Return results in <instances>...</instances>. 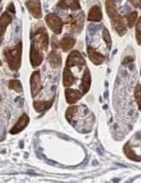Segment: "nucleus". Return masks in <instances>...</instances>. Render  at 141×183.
Wrapping results in <instances>:
<instances>
[{
  "mask_svg": "<svg viewBox=\"0 0 141 183\" xmlns=\"http://www.w3.org/2000/svg\"><path fill=\"white\" fill-rule=\"evenodd\" d=\"M4 55L10 70L13 71H17L21 65L22 43H19L13 48H6L4 51Z\"/></svg>",
  "mask_w": 141,
  "mask_h": 183,
  "instance_id": "obj_1",
  "label": "nucleus"
},
{
  "mask_svg": "<svg viewBox=\"0 0 141 183\" xmlns=\"http://www.w3.org/2000/svg\"><path fill=\"white\" fill-rule=\"evenodd\" d=\"M49 43V36L43 27L39 28L35 33L33 35V42L31 44V47L39 51H47Z\"/></svg>",
  "mask_w": 141,
  "mask_h": 183,
  "instance_id": "obj_2",
  "label": "nucleus"
},
{
  "mask_svg": "<svg viewBox=\"0 0 141 183\" xmlns=\"http://www.w3.org/2000/svg\"><path fill=\"white\" fill-rule=\"evenodd\" d=\"M84 13L81 12L76 16H70L68 19L69 30L75 33H79L82 30L84 25Z\"/></svg>",
  "mask_w": 141,
  "mask_h": 183,
  "instance_id": "obj_3",
  "label": "nucleus"
},
{
  "mask_svg": "<svg viewBox=\"0 0 141 183\" xmlns=\"http://www.w3.org/2000/svg\"><path fill=\"white\" fill-rule=\"evenodd\" d=\"M46 23L48 26L50 28L52 31H54L56 34H60L61 32V29L63 26V23L60 17L56 14H49L45 17Z\"/></svg>",
  "mask_w": 141,
  "mask_h": 183,
  "instance_id": "obj_4",
  "label": "nucleus"
},
{
  "mask_svg": "<svg viewBox=\"0 0 141 183\" xmlns=\"http://www.w3.org/2000/svg\"><path fill=\"white\" fill-rule=\"evenodd\" d=\"M86 62L85 59L83 58V56L79 51H74L69 54V56H68L67 59V66L73 67L77 66V65H85Z\"/></svg>",
  "mask_w": 141,
  "mask_h": 183,
  "instance_id": "obj_5",
  "label": "nucleus"
},
{
  "mask_svg": "<svg viewBox=\"0 0 141 183\" xmlns=\"http://www.w3.org/2000/svg\"><path fill=\"white\" fill-rule=\"evenodd\" d=\"M30 88H31V95L35 97L40 92L42 86H41L40 72L38 71L33 72L30 78Z\"/></svg>",
  "mask_w": 141,
  "mask_h": 183,
  "instance_id": "obj_6",
  "label": "nucleus"
},
{
  "mask_svg": "<svg viewBox=\"0 0 141 183\" xmlns=\"http://www.w3.org/2000/svg\"><path fill=\"white\" fill-rule=\"evenodd\" d=\"M111 24L113 29L115 30L120 36H123L126 33V26L123 18L120 15H117L114 17L111 18Z\"/></svg>",
  "mask_w": 141,
  "mask_h": 183,
  "instance_id": "obj_7",
  "label": "nucleus"
},
{
  "mask_svg": "<svg viewBox=\"0 0 141 183\" xmlns=\"http://www.w3.org/2000/svg\"><path fill=\"white\" fill-rule=\"evenodd\" d=\"M26 7L29 10L31 15L35 18H40L42 17V10H41L40 3L36 0H29L25 3Z\"/></svg>",
  "mask_w": 141,
  "mask_h": 183,
  "instance_id": "obj_8",
  "label": "nucleus"
},
{
  "mask_svg": "<svg viewBox=\"0 0 141 183\" xmlns=\"http://www.w3.org/2000/svg\"><path fill=\"white\" fill-rule=\"evenodd\" d=\"M29 122H30V118L28 117L27 115L24 114V115H23L19 119H18L17 122L15 125H14V127L10 129V134L15 135V134H17V133L21 132L23 129H24V128H25L26 126L28 125Z\"/></svg>",
  "mask_w": 141,
  "mask_h": 183,
  "instance_id": "obj_9",
  "label": "nucleus"
},
{
  "mask_svg": "<svg viewBox=\"0 0 141 183\" xmlns=\"http://www.w3.org/2000/svg\"><path fill=\"white\" fill-rule=\"evenodd\" d=\"M11 20H12V17L7 11L4 12L0 17V44L3 40V36H4L5 29L10 25Z\"/></svg>",
  "mask_w": 141,
  "mask_h": 183,
  "instance_id": "obj_10",
  "label": "nucleus"
},
{
  "mask_svg": "<svg viewBox=\"0 0 141 183\" xmlns=\"http://www.w3.org/2000/svg\"><path fill=\"white\" fill-rule=\"evenodd\" d=\"M87 54H88L89 59L96 65L101 64L103 62L105 61V56L101 55V53L97 52L95 49H93L90 46L87 47Z\"/></svg>",
  "mask_w": 141,
  "mask_h": 183,
  "instance_id": "obj_11",
  "label": "nucleus"
},
{
  "mask_svg": "<svg viewBox=\"0 0 141 183\" xmlns=\"http://www.w3.org/2000/svg\"><path fill=\"white\" fill-rule=\"evenodd\" d=\"M43 60V52L37 51V50L34 49L33 47H31V50H30V62H31L32 66H39L42 63Z\"/></svg>",
  "mask_w": 141,
  "mask_h": 183,
  "instance_id": "obj_12",
  "label": "nucleus"
},
{
  "mask_svg": "<svg viewBox=\"0 0 141 183\" xmlns=\"http://www.w3.org/2000/svg\"><path fill=\"white\" fill-rule=\"evenodd\" d=\"M58 7L61 9H71V10H79L81 6L79 4V0H60L58 3Z\"/></svg>",
  "mask_w": 141,
  "mask_h": 183,
  "instance_id": "obj_13",
  "label": "nucleus"
},
{
  "mask_svg": "<svg viewBox=\"0 0 141 183\" xmlns=\"http://www.w3.org/2000/svg\"><path fill=\"white\" fill-rule=\"evenodd\" d=\"M102 19V12L100 6L95 5L93 6L88 12L87 20L91 22H100Z\"/></svg>",
  "mask_w": 141,
  "mask_h": 183,
  "instance_id": "obj_14",
  "label": "nucleus"
},
{
  "mask_svg": "<svg viewBox=\"0 0 141 183\" xmlns=\"http://www.w3.org/2000/svg\"><path fill=\"white\" fill-rule=\"evenodd\" d=\"M65 95L67 102H69V104L76 103L82 97V93L78 91V90H66Z\"/></svg>",
  "mask_w": 141,
  "mask_h": 183,
  "instance_id": "obj_15",
  "label": "nucleus"
},
{
  "mask_svg": "<svg viewBox=\"0 0 141 183\" xmlns=\"http://www.w3.org/2000/svg\"><path fill=\"white\" fill-rule=\"evenodd\" d=\"M48 60L50 62L51 67L54 68V69H56V68L60 67L61 64V55L56 51H51L50 56L48 57Z\"/></svg>",
  "mask_w": 141,
  "mask_h": 183,
  "instance_id": "obj_16",
  "label": "nucleus"
},
{
  "mask_svg": "<svg viewBox=\"0 0 141 183\" xmlns=\"http://www.w3.org/2000/svg\"><path fill=\"white\" fill-rule=\"evenodd\" d=\"M91 85V76L90 72L88 71V69H87L85 71V73L82 77V81H81V89L82 90V94H86L88 91L89 88Z\"/></svg>",
  "mask_w": 141,
  "mask_h": 183,
  "instance_id": "obj_17",
  "label": "nucleus"
},
{
  "mask_svg": "<svg viewBox=\"0 0 141 183\" xmlns=\"http://www.w3.org/2000/svg\"><path fill=\"white\" fill-rule=\"evenodd\" d=\"M106 9L107 15L110 18H113L117 15H119L117 8H116L115 3H114L113 0H106Z\"/></svg>",
  "mask_w": 141,
  "mask_h": 183,
  "instance_id": "obj_18",
  "label": "nucleus"
},
{
  "mask_svg": "<svg viewBox=\"0 0 141 183\" xmlns=\"http://www.w3.org/2000/svg\"><path fill=\"white\" fill-rule=\"evenodd\" d=\"M76 44V40L72 37H64L61 42H59V46L63 50V51H69L71 50Z\"/></svg>",
  "mask_w": 141,
  "mask_h": 183,
  "instance_id": "obj_19",
  "label": "nucleus"
},
{
  "mask_svg": "<svg viewBox=\"0 0 141 183\" xmlns=\"http://www.w3.org/2000/svg\"><path fill=\"white\" fill-rule=\"evenodd\" d=\"M75 81V77L69 68H65L63 72V84L65 87L71 86Z\"/></svg>",
  "mask_w": 141,
  "mask_h": 183,
  "instance_id": "obj_20",
  "label": "nucleus"
},
{
  "mask_svg": "<svg viewBox=\"0 0 141 183\" xmlns=\"http://www.w3.org/2000/svg\"><path fill=\"white\" fill-rule=\"evenodd\" d=\"M124 153H125V154L126 155V157L129 158L132 161H135V162L140 161V157H139L136 154V153L132 150V148L129 145V143L126 144V146L124 147Z\"/></svg>",
  "mask_w": 141,
  "mask_h": 183,
  "instance_id": "obj_21",
  "label": "nucleus"
},
{
  "mask_svg": "<svg viewBox=\"0 0 141 183\" xmlns=\"http://www.w3.org/2000/svg\"><path fill=\"white\" fill-rule=\"evenodd\" d=\"M52 101L50 102H34V108L37 112L44 111L50 109L52 105Z\"/></svg>",
  "mask_w": 141,
  "mask_h": 183,
  "instance_id": "obj_22",
  "label": "nucleus"
},
{
  "mask_svg": "<svg viewBox=\"0 0 141 183\" xmlns=\"http://www.w3.org/2000/svg\"><path fill=\"white\" fill-rule=\"evenodd\" d=\"M134 97H135V100H136L138 107L141 110V85L140 84H137L134 90Z\"/></svg>",
  "mask_w": 141,
  "mask_h": 183,
  "instance_id": "obj_23",
  "label": "nucleus"
},
{
  "mask_svg": "<svg viewBox=\"0 0 141 183\" xmlns=\"http://www.w3.org/2000/svg\"><path fill=\"white\" fill-rule=\"evenodd\" d=\"M9 88L11 90H14L17 92H22L23 90L22 84L18 80H10L9 82Z\"/></svg>",
  "mask_w": 141,
  "mask_h": 183,
  "instance_id": "obj_24",
  "label": "nucleus"
},
{
  "mask_svg": "<svg viewBox=\"0 0 141 183\" xmlns=\"http://www.w3.org/2000/svg\"><path fill=\"white\" fill-rule=\"evenodd\" d=\"M137 17H138V13L137 12H132V13H129L126 16V20H127V24H128V26L129 28H132V26L134 25L135 22H136Z\"/></svg>",
  "mask_w": 141,
  "mask_h": 183,
  "instance_id": "obj_25",
  "label": "nucleus"
},
{
  "mask_svg": "<svg viewBox=\"0 0 141 183\" xmlns=\"http://www.w3.org/2000/svg\"><path fill=\"white\" fill-rule=\"evenodd\" d=\"M77 110H78V107H77V106H72V107L68 109L67 113H66V117H67V119H68L69 122L71 121V119L74 117V116L76 115Z\"/></svg>",
  "mask_w": 141,
  "mask_h": 183,
  "instance_id": "obj_26",
  "label": "nucleus"
},
{
  "mask_svg": "<svg viewBox=\"0 0 141 183\" xmlns=\"http://www.w3.org/2000/svg\"><path fill=\"white\" fill-rule=\"evenodd\" d=\"M103 39L106 42V44L108 46V48H111L112 41H111V36L109 35V32L106 30V28H104L103 30Z\"/></svg>",
  "mask_w": 141,
  "mask_h": 183,
  "instance_id": "obj_27",
  "label": "nucleus"
},
{
  "mask_svg": "<svg viewBox=\"0 0 141 183\" xmlns=\"http://www.w3.org/2000/svg\"><path fill=\"white\" fill-rule=\"evenodd\" d=\"M58 46H59V42L57 40V37L54 36L52 37V47H53V49H57Z\"/></svg>",
  "mask_w": 141,
  "mask_h": 183,
  "instance_id": "obj_28",
  "label": "nucleus"
},
{
  "mask_svg": "<svg viewBox=\"0 0 141 183\" xmlns=\"http://www.w3.org/2000/svg\"><path fill=\"white\" fill-rule=\"evenodd\" d=\"M129 1L131 2L132 5H133L134 7H136V8L139 7L141 4V0H129Z\"/></svg>",
  "mask_w": 141,
  "mask_h": 183,
  "instance_id": "obj_29",
  "label": "nucleus"
},
{
  "mask_svg": "<svg viewBox=\"0 0 141 183\" xmlns=\"http://www.w3.org/2000/svg\"><path fill=\"white\" fill-rule=\"evenodd\" d=\"M134 60V58L133 57H132V56H126L125 58H124V60L122 62V63L123 64H125V63H131Z\"/></svg>",
  "mask_w": 141,
  "mask_h": 183,
  "instance_id": "obj_30",
  "label": "nucleus"
},
{
  "mask_svg": "<svg viewBox=\"0 0 141 183\" xmlns=\"http://www.w3.org/2000/svg\"><path fill=\"white\" fill-rule=\"evenodd\" d=\"M136 39L139 44H141V31H136Z\"/></svg>",
  "mask_w": 141,
  "mask_h": 183,
  "instance_id": "obj_31",
  "label": "nucleus"
},
{
  "mask_svg": "<svg viewBox=\"0 0 141 183\" xmlns=\"http://www.w3.org/2000/svg\"><path fill=\"white\" fill-rule=\"evenodd\" d=\"M136 31H141V17L136 24Z\"/></svg>",
  "mask_w": 141,
  "mask_h": 183,
  "instance_id": "obj_32",
  "label": "nucleus"
},
{
  "mask_svg": "<svg viewBox=\"0 0 141 183\" xmlns=\"http://www.w3.org/2000/svg\"><path fill=\"white\" fill-rule=\"evenodd\" d=\"M8 10H9V11H10V12H12V13H15L16 12L15 7H14V5H13L12 3L9 5V6H8Z\"/></svg>",
  "mask_w": 141,
  "mask_h": 183,
  "instance_id": "obj_33",
  "label": "nucleus"
},
{
  "mask_svg": "<svg viewBox=\"0 0 141 183\" xmlns=\"http://www.w3.org/2000/svg\"><path fill=\"white\" fill-rule=\"evenodd\" d=\"M0 2H1V0H0Z\"/></svg>",
  "mask_w": 141,
  "mask_h": 183,
  "instance_id": "obj_34",
  "label": "nucleus"
}]
</instances>
